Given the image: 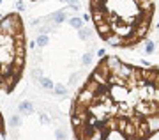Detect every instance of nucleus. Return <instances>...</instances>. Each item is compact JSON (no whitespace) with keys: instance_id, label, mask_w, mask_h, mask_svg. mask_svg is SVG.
Instances as JSON below:
<instances>
[{"instance_id":"obj_1","label":"nucleus","mask_w":159,"mask_h":140,"mask_svg":"<svg viewBox=\"0 0 159 140\" xmlns=\"http://www.w3.org/2000/svg\"><path fill=\"white\" fill-rule=\"evenodd\" d=\"M104 41H106L110 46H115V48H124V39H122L120 36H117V34H110V36H106Z\"/></svg>"},{"instance_id":"obj_2","label":"nucleus","mask_w":159,"mask_h":140,"mask_svg":"<svg viewBox=\"0 0 159 140\" xmlns=\"http://www.w3.org/2000/svg\"><path fill=\"white\" fill-rule=\"evenodd\" d=\"M145 123H147V126L152 135H156L159 131V115H150V117H147Z\"/></svg>"},{"instance_id":"obj_3","label":"nucleus","mask_w":159,"mask_h":140,"mask_svg":"<svg viewBox=\"0 0 159 140\" xmlns=\"http://www.w3.org/2000/svg\"><path fill=\"white\" fill-rule=\"evenodd\" d=\"M136 6L142 12H152L154 11V0H136Z\"/></svg>"},{"instance_id":"obj_4","label":"nucleus","mask_w":159,"mask_h":140,"mask_svg":"<svg viewBox=\"0 0 159 140\" xmlns=\"http://www.w3.org/2000/svg\"><path fill=\"white\" fill-rule=\"evenodd\" d=\"M104 64L108 66L110 71H115V69L120 66V60H119L115 55H110V57H104Z\"/></svg>"},{"instance_id":"obj_5","label":"nucleus","mask_w":159,"mask_h":140,"mask_svg":"<svg viewBox=\"0 0 159 140\" xmlns=\"http://www.w3.org/2000/svg\"><path fill=\"white\" fill-rule=\"evenodd\" d=\"M18 110L21 113H32L34 112V105H32L30 101H21V103L18 105Z\"/></svg>"},{"instance_id":"obj_6","label":"nucleus","mask_w":159,"mask_h":140,"mask_svg":"<svg viewBox=\"0 0 159 140\" xmlns=\"http://www.w3.org/2000/svg\"><path fill=\"white\" fill-rule=\"evenodd\" d=\"M97 32H99V36H101L102 39L106 37V36H110L111 34V28H110V25L108 23H101V25H97Z\"/></svg>"},{"instance_id":"obj_7","label":"nucleus","mask_w":159,"mask_h":140,"mask_svg":"<svg viewBox=\"0 0 159 140\" xmlns=\"http://www.w3.org/2000/svg\"><path fill=\"white\" fill-rule=\"evenodd\" d=\"M39 84H41V87H43V89H48V90H53V87H55V84H53L50 78H44V76H43V78H39Z\"/></svg>"},{"instance_id":"obj_8","label":"nucleus","mask_w":159,"mask_h":140,"mask_svg":"<svg viewBox=\"0 0 159 140\" xmlns=\"http://www.w3.org/2000/svg\"><path fill=\"white\" fill-rule=\"evenodd\" d=\"M90 28H87V27H81V28H78V36H80V39L81 41H87L89 37H90Z\"/></svg>"},{"instance_id":"obj_9","label":"nucleus","mask_w":159,"mask_h":140,"mask_svg":"<svg viewBox=\"0 0 159 140\" xmlns=\"http://www.w3.org/2000/svg\"><path fill=\"white\" fill-rule=\"evenodd\" d=\"M51 20L55 23H62L64 20H66V11H57V12H53L51 14Z\"/></svg>"},{"instance_id":"obj_10","label":"nucleus","mask_w":159,"mask_h":140,"mask_svg":"<svg viewBox=\"0 0 159 140\" xmlns=\"http://www.w3.org/2000/svg\"><path fill=\"white\" fill-rule=\"evenodd\" d=\"M69 25H71V27H74V28H81V27H83V20H81V18H78V16H74V18H71V20H69Z\"/></svg>"},{"instance_id":"obj_11","label":"nucleus","mask_w":159,"mask_h":140,"mask_svg":"<svg viewBox=\"0 0 159 140\" xmlns=\"http://www.w3.org/2000/svg\"><path fill=\"white\" fill-rule=\"evenodd\" d=\"M48 43H50V39H48V36H37V39H35V46H39V48L46 46Z\"/></svg>"},{"instance_id":"obj_12","label":"nucleus","mask_w":159,"mask_h":140,"mask_svg":"<svg viewBox=\"0 0 159 140\" xmlns=\"http://www.w3.org/2000/svg\"><path fill=\"white\" fill-rule=\"evenodd\" d=\"M9 124H11V128H18L20 126V115H12L9 119Z\"/></svg>"},{"instance_id":"obj_13","label":"nucleus","mask_w":159,"mask_h":140,"mask_svg":"<svg viewBox=\"0 0 159 140\" xmlns=\"http://www.w3.org/2000/svg\"><path fill=\"white\" fill-rule=\"evenodd\" d=\"M81 64H85V66L92 64V53H85V55H81Z\"/></svg>"},{"instance_id":"obj_14","label":"nucleus","mask_w":159,"mask_h":140,"mask_svg":"<svg viewBox=\"0 0 159 140\" xmlns=\"http://www.w3.org/2000/svg\"><path fill=\"white\" fill-rule=\"evenodd\" d=\"M32 78H34V80L43 78V71H41L39 67H34V69H32Z\"/></svg>"},{"instance_id":"obj_15","label":"nucleus","mask_w":159,"mask_h":140,"mask_svg":"<svg viewBox=\"0 0 159 140\" xmlns=\"http://www.w3.org/2000/svg\"><path fill=\"white\" fill-rule=\"evenodd\" d=\"M154 50H156V43H152V41H147V45H145V51H147V53H152Z\"/></svg>"},{"instance_id":"obj_16","label":"nucleus","mask_w":159,"mask_h":140,"mask_svg":"<svg viewBox=\"0 0 159 140\" xmlns=\"http://www.w3.org/2000/svg\"><path fill=\"white\" fill-rule=\"evenodd\" d=\"M51 28H53L51 25H44V27H41L39 28V36H48V32H50Z\"/></svg>"},{"instance_id":"obj_17","label":"nucleus","mask_w":159,"mask_h":140,"mask_svg":"<svg viewBox=\"0 0 159 140\" xmlns=\"http://www.w3.org/2000/svg\"><path fill=\"white\" fill-rule=\"evenodd\" d=\"M53 90H55V92H57V94H66V87H64V85H55V87H53Z\"/></svg>"},{"instance_id":"obj_18","label":"nucleus","mask_w":159,"mask_h":140,"mask_svg":"<svg viewBox=\"0 0 159 140\" xmlns=\"http://www.w3.org/2000/svg\"><path fill=\"white\" fill-rule=\"evenodd\" d=\"M55 137H57L58 140H66V131H64V129H57Z\"/></svg>"},{"instance_id":"obj_19","label":"nucleus","mask_w":159,"mask_h":140,"mask_svg":"<svg viewBox=\"0 0 159 140\" xmlns=\"http://www.w3.org/2000/svg\"><path fill=\"white\" fill-rule=\"evenodd\" d=\"M64 4H67L71 7H78V0H62Z\"/></svg>"},{"instance_id":"obj_20","label":"nucleus","mask_w":159,"mask_h":140,"mask_svg":"<svg viewBox=\"0 0 159 140\" xmlns=\"http://www.w3.org/2000/svg\"><path fill=\"white\" fill-rule=\"evenodd\" d=\"M16 9H18V11H25V9H27L25 2H21V0H20V2H16Z\"/></svg>"},{"instance_id":"obj_21","label":"nucleus","mask_w":159,"mask_h":140,"mask_svg":"<svg viewBox=\"0 0 159 140\" xmlns=\"http://www.w3.org/2000/svg\"><path fill=\"white\" fill-rule=\"evenodd\" d=\"M154 101H156V103H159V89L154 90Z\"/></svg>"},{"instance_id":"obj_22","label":"nucleus","mask_w":159,"mask_h":140,"mask_svg":"<svg viewBox=\"0 0 159 140\" xmlns=\"http://www.w3.org/2000/svg\"><path fill=\"white\" fill-rule=\"evenodd\" d=\"M97 57L104 59V57H106V51H104V50H99V51H97Z\"/></svg>"},{"instance_id":"obj_23","label":"nucleus","mask_w":159,"mask_h":140,"mask_svg":"<svg viewBox=\"0 0 159 140\" xmlns=\"http://www.w3.org/2000/svg\"><path fill=\"white\" fill-rule=\"evenodd\" d=\"M41 121H43V123H50V119H48V117H46V115H41Z\"/></svg>"},{"instance_id":"obj_24","label":"nucleus","mask_w":159,"mask_h":140,"mask_svg":"<svg viewBox=\"0 0 159 140\" xmlns=\"http://www.w3.org/2000/svg\"><path fill=\"white\" fill-rule=\"evenodd\" d=\"M0 6H2V0H0Z\"/></svg>"}]
</instances>
